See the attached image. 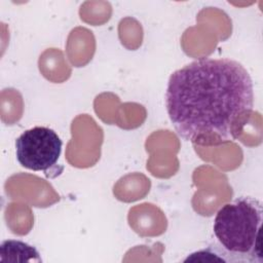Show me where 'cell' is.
<instances>
[{
	"label": "cell",
	"mask_w": 263,
	"mask_h": 263,
	"mask_svg": "<svg viewBox=\"0 0 263 263\" xmlns=\"http://www.w3.org/2000/svg\"><path fill=\"white\" fill-rule=\"evenodd\" d=\"M165 107L185 141L198 145L234 141L238 122L253 111V81L234 60L199 59L172 73Z\"/></svg>",
	"instance_id": "cell-1"
},
{
	"label": "cell",
	"mask_w": 263,
	"mask_h": 263,
	"mask_svg": "<svg viewBox=\"0 0 263 263\" xmlns=\"http://www.w3.org/2000/svg\"><path fill=\"white\" fill-rule=\"evenodd\" d=\"M262 203L250 197H237L216 214L214 234L227 262L262 263Z\"/></svg>",
	"instance_id": "cell-2"
},
{
	"label": "cell",
	"mask_w": 263,
	"mask_h": 263,
	"mask_svg": "<svg viewBox=\"0 0 263 263\" xmlns=\"http://www.w3.org/2000/svg\"><path fill=\"white\" fill-rule=\"evenodd\" d=\"M63 142L58 134L46 126L25 130L15 141L18 163L31 171L46 172L58 162Z\"/></svg>",
	"instance_id": "cell-3"
},
{
	"label": "cell",
	"mask_w": 263,
	"mask_h": 263,
	"mask_svg": "<svg viewBox=\"0 0 263 263\" xmlns=\"http://www.w3.org/2000/svg\"><path fill=\"white\" fill-rule=\"evenodd\" d=\"M1 262H42L39 252L22 240L8 239L0 246Z\"/></svg>",
	"instance_id": "cell-4"
},
{
	"label": "cell",
	"mask_w": 263,
	"mask_h": 263,
	"mask_svg": "<svg viewBox=\"0 0 263 263\" xmlns=\"http://www.w3.org/2000/svg\"><path fill=\"white\" fill-rule=\"evenodd\" d=\"M227 262L223 252L217 248H206L204 250L190 254L184 262Z\"/></svg>",
	"instance_id": "cell-5"
}]
</instances>
